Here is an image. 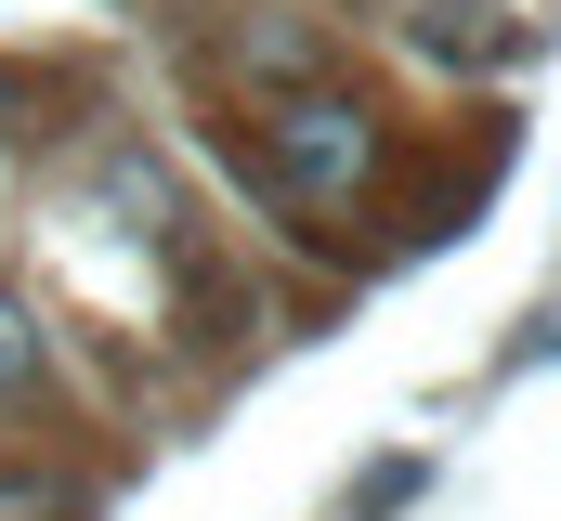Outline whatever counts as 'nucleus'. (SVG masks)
<instances>
[{"instance_id":"f03ea898","label":"nucleus","mask_w":561,"mask_h":521,"mask_svg":"<svg viewBox=\"0 0 561 521\" xmlns=\"http://www.w3.org/2000/svg\"><path fill=\"white\" fill-rule=\"evenodd\" d=\"M26 391H39V313L0 287V404H26Z\"/></svg>"},{"instance_id":"f257e3e1","label":"nucleus","mask_w":561,"mask_h":521,"mask_svg":"<svg viewBox=\"0 0 561 521\" xmlns=\"http://www.w3.org/2000/svg\"><path fill=\"white\" fill-rule=\"evenodd\" d=\"M262 170H275L287 196H353V170H366V118H353L340 92H287L275 118H262Z\"/></svg>"}]
</instances>
